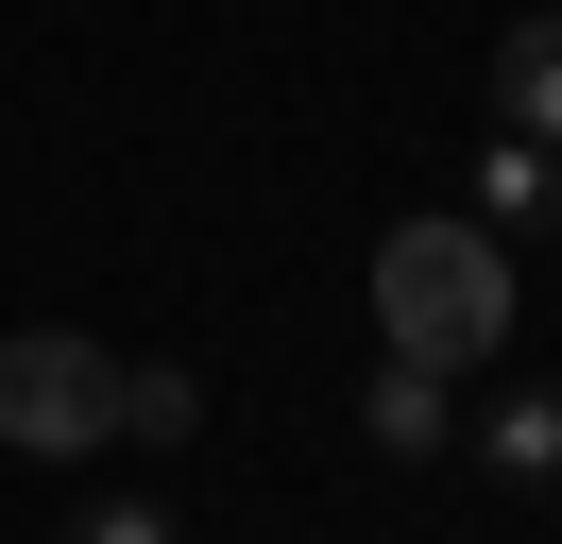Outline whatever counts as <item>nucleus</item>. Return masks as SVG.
I'll use <instances>...</instances> for the list:
<instances>
[{
  "mask_svg": "<svg viewBox=\"0 0 562 544\" xmlns=\"http://www.w3.org/2000/svg\"><path fill=\"white\" fill-rule=\"evenodd\" d=\"M512 238L477 222V204H426V222H392L375 238V340L392 358H426V374H477L494 340H512Z\"/></svg>",
  "mask_w": 562,
  "mask_h": 544,
  "instance_id": "obj_1",
  "label": "nucleus"
},
{
  "mask_svg": "<svg viewBox=\"0 0 562 544\" xmlns=\"http://www.w3.org/2000/svg\"><path fill=\"white\" fill-rule=\"evenodd\" d=\"M0 442L18 460H86V442H120V358L86 324H18L0 340Z\"/></svg>",
  "mask_w": 562,
  "mask_h": 544,
  "instance_id": "obj_2",
  "label": "nucleus"
},
{
  "mask_svg": "<svg viewBox=\"0 0 562 544\" xmlns=\"http://www.w3.org/2000/svg\"><path fill=\"white\" fill-rule=\"evenodd\" d=\"M477 222H494V238H512V222L546 238V222H562V136H528V120L494 136V154H477Z\"/></svg>",
  "mask_w": 562,
  "mask_h": 544,
  "instance_id": "obj_3",
  "label": "nucleus"
},
{
  "mask_svg": "<svg viewBox=\"0 0 562 544\" xmlns=\"http://www.w3.org/2000/svg\"><path fill=\"white\" fill-rule=\"evenodd\" d=\"M358 426H375L392 460H443V442H460V408H443V374H426V358H375V392H358Z\"/></svg>",
  "mask_w": 562,
  "mask_h": 544,
  "instance_id": "obj_4",
  "label": "nucleus"
},
{
  "mask_svg": "<svg viewBox=\"0 0 562 544\" xmlns=\"http://www.w3.org/2000/svg\"><path fill=\"white\" fill-rule=\"evenodd\" d=\"M494 120H528V136H562V18L528 0L512 34H494Z\"/></svg>",
  "mask_w": 562,
  "mask_h": 544,
  "instance_id": "obj_5",
  "label": "nucleus"
},
{
  "mask_svg": "<svg viewBox=\"0 0 562 544\" xmlns=\"http://www.w3.org/2000/svg\"><path fill=\"white\" fill-rule=\"evenodd\" d=\"M460 442H477V460L512 476V494H562V392H512V408H477Z\"/></svg>",
  "mask_w": 562,
  "mask_h": 544,
  "instance_id": "obj_6",
  "label": "nucleus"
},
{
  "mask_svg": "<svg viewBox=\"0 0 562 544\" xmlns=\"http://www.w3.org/2000/svg\"><path fill=\"white\" fill-rule=\"evenodd\" d=\"M120 442H205V374L188 358H120Z\"/></svg>",
  "mask_w": 562,
  "mask_h": 544,
  "instance_id": "obj_7",
  "label": "nucleus"
},
{
  "mask_svg": "<svg viewBox=\"0 0 562 544\" xmlns=\"http://www.w3.org/2000/svg\"><path fill=\"white\" fill-rule=\"evenodd\" d=\"M69 544H188V528H171V510H86Z\"/></svg>",
  "mask_w": 562,
  "mask_h": 544,
  "instance_id": "obj_8",
  "label": "nucleus"
}]
</instances>
